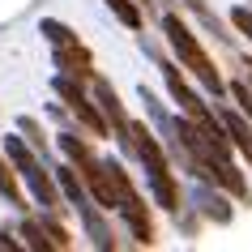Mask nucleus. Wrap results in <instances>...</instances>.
Listing matches in <instances>:
<instances>
[{"mask_svg":"<svg viewBox=\"0 0 252 252\" xmlns=\"http://www.w3.org/2000/svg\"><path fill=\"white\" fill-rule=\"evenodd\" d=\"M128 128H133V154L141 158V167H146V180H150V192H154V201H158L162 210H175V180H171V167H167V154H162L158 137L150 133L141 120H128Z\"/></svg>","mask_w":252,"mask_h":252,"instance_id":"nucleus-1","label":"nucleus"},{"mask_svg":"<svg viewBox=\"0 0 252 252\" xmlns=\"http://www.w3.org/2000/svg\"><path fill=\"white\" fill-rule=\"evenodd\" d=\"M162 34H167V43H171V52L180 56V64L192 68V77H201V81H205V90H214V98H218V94H222V77H218V68L210 64L205 47L192 39V30H188L175 13H167V17H162Z\"/></svg>","mask_w":252,"mask_h":252,"instance_id":"nucleus-2","label":"nucleus"},{"mask_svg":"<svg viewBox=\"0 0 252 252\" xmlns=\"http://www.w3.org/2000/svg\"><path fill=\"white\" fill-rule=\"evenodd\" d=\"M4 154H9V162L22 171V180L30 184L34 201H39V205H47V210H56V205H60V192H56L52 175H47L39 162H34V154L26 150V141H22V137H4Z\"/></svg>","mask_w":252,"mask_h":252,"instance_id":"nucleus-3","label":"nucleus"},{"mask_svg":"<svg viewBox=\"0 0 252 252\" xmlns=\"http://www.w3.org/2000/svg\"><path fill=\"white\" fill-rule=\"evenodd\" d=\"M52 90L64 98L68 111H73V116H77L94 137H107V120L98 116V111H94V103L86 98V90H81V77H73V73H56V77H52Z\"/></svg>","mask_w":252,"mask_h":252,"instance_id":"nucleus-4","label":"nucleus"},{"mask_svg":"<svg viewBox=\"0 0 252 252\" xmlns=\"http://www.w3.org/2000/svg\"><path fill=\"white\" fill-rule=\"evenodd\" d=\"M94 98H98V116L111 124V133H116V141L128 154H133V128H128V116H124V107H120V94L111 90V81L94 77Z\"/></svg>","mask_w":252,"mask_h":252,"instance_id":"nucleus-5","label":"nucleus"},{"mask_svg":"<svg viewBox=\"0 0 252 252\" xmlns=\"http://www.w3.org/2000/svg\"><path fill=\"white\" fill-rule=\"evenodd\" d=\"M218 124H222V133H226V141L239 150V154H248V162H252V124H244V116H235V111H218Z\"/></svg>","mask_w":252,"mask_h":252,"instance_id":"nucleus-6","label":"nucleus"},{"mask_svg":"<svg viewBox=\"0 0 252 252\" xmlns=\"http://www.w3.org/2000/svg\"><path fill=\"white\" fill-rule=\"evenodd\" d=\"M77 214H81V222H86V231H90L94 248H111V231H107V222L98 218V210H94L90 201H86V205H77Z\"/></svg>","mask_w":252,"mask_h":252,"instance_id":"nucleus-7","label":"nucleus"},{"mask_svg":"<svg viewBox=\"0 0 252 252\" xmlns=\"http://www.w3.org/2000/svg\"><path fill=\"white\" fill-rule=\"evenodd\" d=\"M56 180H60V188H64V197L73 201V210L90 201V192H86V184L77 180V167H56Z\"/></svg>","mask_w":252,"mask_h":252,"instance_id":"nucleus-8","label":"nucleus"},{"mask_svg":"<svg viewBox=\"0 0 252 252\" xmlns=\"http://www.w3.org/2000/svg\"><path fill=\"white\" fill-rule=\"evenodd\" d=\"M197 201H201V210L210 214L214 222H231V210H226V201L218 197V192H210V188H197Z\"/></svg>","mask_w":252,"mask_h":252,"instance_id":"nucleus-9","label":"nucleus"},{"mask_svg":"<svg viewBox=\"0 0 252 252\" xmlns=\"http://www.w3.org/2000/svg\"><path fill=\"white\" fill-rule=\"evenodd\" d=\"M56 146L68 154V162H73V167H81V162L90 158V146H86V141H77L73 133H56Z\"/></svg>","mask_w":252,"mask_h":252,"instance_id":"nucleus-10","label":"nucleus"},{"mask_svg":"<svg viewBox=\"0 0 252 252\" xmlns=\"http://www.w3.org/2000/svg\"><path fill=\"white\" fill-rule=\"evenodd\" d=\"M103 4H107V9H111V13H116L128 30H141V9H137L133 0H103Z\"/></svg>","mask_w":252,"mask_h":252,"instance_id":"nucleus-11","label":"nucleus"},{"mask_svg":"<svg viewBox=\"0 0 252 252\" xmlns=\"http://www.w3.org/2000/svg\"><path fill=\"white\" fill-rule=\"evenodd\" d=\"M39 226H43V235H47V244H52V248H68V231L60 222H56L52 214H43L39 218Z\"/></svg>","mask_w":252,"mask_h":252,"instance_id":"nucleus-12","label":"nucleus"},{"mask_svg":"<svg viewBox=\"0 0 252 252\" xmlns=\"http://www.w3.org/2000/svg\"><path fill=\"white\" fill-rule=\"evenodd\" d=\"M0 197L9 201V205H17V210H22V192H17V180H13V171L4 167V158H0Z\"/></svg>","mask_w":252,"mask_h":252,"instance_id":"nucleus-13","label":"nucleus"},{"mask_svg":"<svg viewBox=\"0 0 252 252\" xmlns=\"http://www.w3.org/2000/svg\"><path fill=\"white\" fill-rule=\"evenodd\" d=\"M22 235H26V244H30V248H39V252H47V248H52V244L43 239V226L34 222V218H26V222H22Z\"/></svg>","mask_w":252,"mask_h":252,"instance_id":"nucleus-14","label":"nucleus"},{"mask_svg":"<svg viewBox=\"0 0 252 252\" xmlns=\"http://www.w3.org/2000/svg\"><path fill=\"white\" fill-rule=\"evenodd\" d=\"M43 34H47V43H52V47H56V43H68V39H73V30H68V26H60V22H52V17H43Z\"/></svg>","mask_w":252,"mask_h":252,"instance_id":"nucleus-15","label":"nucleus"},{"mask_svg":"<svg viewBox=\"0 0 252 252\" xmlns=\"http://www.w3.org/2000/svg\"><path fill=\"white\" fill-rule=\"evenodd\" d=\"M17 128H22V133L30 137V146H34V150H39V154H43V158H47V141H43V137H39V124H34V120H30V116H22V120H17Z\"/></svg>","mask_w":252,"mask_h":252,"instance_id":"nucleus-16","label":"nucleus"},{"mask_svg":"<svg viewBox=\"0 0 252 252\" xmlns=\"http://www.w3.org/2000/svg\"><path fill=\"white\" fill-rule=\"evenodd\" d=\"M231 26H235L239 34H248V39H252V9L235 4V9H231Z\"/></svg>","mask_w":252,"mask_h":252,"instance_id":"nucleus-17","label":"nucleus"},{"mask_svg":"<svg viewBox=\"0 0 252 252\" xmlns=\"http://www.w3.org/2000/svg\"><path fill=\"white\" fill-rule=\"evenodd\" d=\"M231 94H235V103L244 107V116L252 120V90H248V81H231Z\"/></svg>","mask_w":252,"mask_h":252,"instance_id":"nucleus-18","label":"nucleus"},{"mask_svg":"<svg viewBox=\"0 0 252 252\" xmlns=\"http://www.w3.org/2000/svg\"><path fill=\"white\" fill-rule=\"evenodd\" d=\"M141 4H146V0H141Z\"/></svg>","mask_w":252,"mask_h":252,"instance_id":"nucleus-19","label":"nucleus"}]
</instances>
